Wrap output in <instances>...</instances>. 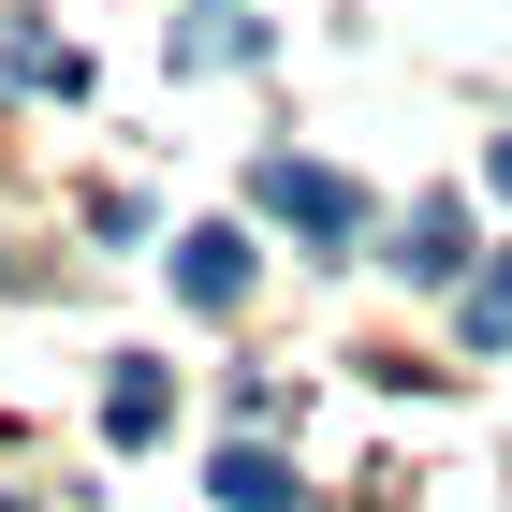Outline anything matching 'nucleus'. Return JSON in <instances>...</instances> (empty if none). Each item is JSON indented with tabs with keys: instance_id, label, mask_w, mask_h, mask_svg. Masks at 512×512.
<instances>
[{
	"instance_id": "1",
	"label": "nucleus",
	"mask_w": 512,
	"mask_h": 512,
	"mask_svg": "<svg viewBox=\"0 0 512 512\" xmlns=\"http://www.w3.org/2000/svg\"><path fill=\"white\" fill-rule=\"evenodd\" d=\"M249 205H264V220H293V235H322V249H352V235H366V191L337 176V161H293V147L249 161Z\"/></svg>"
},
{
	"instance_id": "2",
	"label": "nucleus",
	"mask_w": 512,
	"mask_h": 512,
	"mask_svg": "<svg viewBox=\"0 0 512 512\" xmlns=\"http://www.w3.org/2000/svg\"><path fill=\"white\" fill-rule=\"evenodd\" d=\"M176 293H191V308H249V235H235V220L176 235Z\"/></svg>"
},
{
	"instance_id": "3",
	"label": "nucleus",
	"mask_w": 512,
	"mask_h": 512,
	"mask_svg": "<svg viewBox=\"0 0 512 512\" xmlns=\"http://www.w3.org/2000/svg\"><path fill=\"white\" fill-rule=\"evenodd\" d=\"M161 425H176V381H161V366H118V381H103V439H118V454H147Z\"/></svg>"
},
{
	"instance_id": "4",
	"label": "nucleus",
	"mask_w": 512,
	"mask_h": 512,
	"mask_svg": "<svg viewBox=\"0 0 512 512\" xmlns=\"http://www.w3.org/2000/svg\"><path fill=\"white\" fill-rule=\"evenodd\" d=\"M220 512H293V469L264 439H220Z\"/></svg>"
},
{
	"instance_id": "5",
	"label": "nucleus",
	"mask_w": 512,
	"mask_h": 512,
	"mask_svg": "<svg viewBox=\"0 0 512 512\" xmlns=\"http://www.w3.org/2000/svg\"><path fill=\"white\" fill-rule=\"evenodd\" d=\"M395 264H410V278H454V264H469V220H454V205H410V220H395Z\"/></svg>"
},
{
	"instance_id": "6",
	"label": "nucleus",
	"mask_w": 512,
	"mask_h": 512,
	"mask_svg": "<svg viewBox=\"0 0 512 512\" xmlns=\"http://www.w3.org/2000/svg\"><path fill=\"white\" fill-rule=\"evenodd\" d=\"M469 352H512V249L469 278Z\"/></svg>"
},
{
	"instance_id": "7",
	"label": "nucleus",
	"mask_w": 512,
	"mask_h": 512,
	"mask_svg": "<svg viewBox=\"0 0 512 512\" xmlns=\"http://www.w3.org/2000/svg\"><path fill=\"white\" fill-rule=\"evenodd\" d=\"M483 176H498V191H512V147H498V161H483Z\"/></svg>"
},
{
	"instance_id": "8",
	"label": "nucleus",
	"mask_w": 512,
	"mask_h": 512,
	"mask_svg": "<svg viewBox=\"0 0 512 512\" xmlns=\"http://www.w3.org/2000/svg\"><path fill=\"white\" fill-rule=\"evenodd\" d=\"M0 512H30V498H0Z\"/></svg>"
}]
</instances>
